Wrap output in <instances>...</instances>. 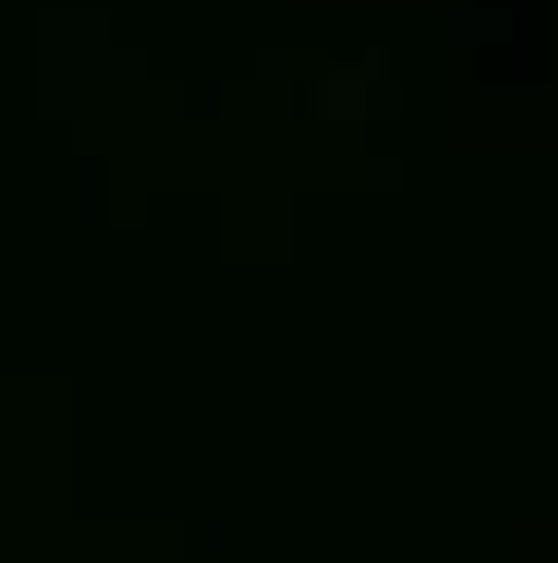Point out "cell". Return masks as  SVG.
<instances>
[{
	"label": "cell",
	"mask_w": 558,
	"mask_h": 563,
	"mask_svg": "<svg viewBox=\"0 0 558 563\" xmlns=\"http://www.w3.org/2000/svg\"><path fill=\"white\" fill-rule=\"evenodd\" d=\"M312 110L321 120H357V115H366V83L353 69H339V74L316 83Z\"/></svg>",
	"instance_id": "cell-1"
}]
</instances>
